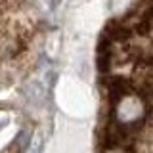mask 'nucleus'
Segmentation results:
<instances>
[{"label": "nucleus", "instance_id": "obj_1", "mask_svg": "<svg viewBox=\"0 0 153 153\" xmlns=\"http://www.w3.org/2000/svg\"><path fill=\"white\" fill-rule=\"evenodd\" d=\"M98 69L94 153H153V0L107 27Z\"/></svg>", "mask_w": 153, "mask_h": 153}, {"label": "nucleus", "instance_id": "obj_2", "mask_svg": "<svg viewBox=\"0 0 153 153\" xmlns=\"http://www.w3.org/2000/svg\"><path fill=\"white\" fill-rule=\"evenodd\" d=\"M40 21L21 0H0V79L19 71L33 57Z\"/></svg>", "mask_w": 153, "mask_h": 153}]
</instances>
